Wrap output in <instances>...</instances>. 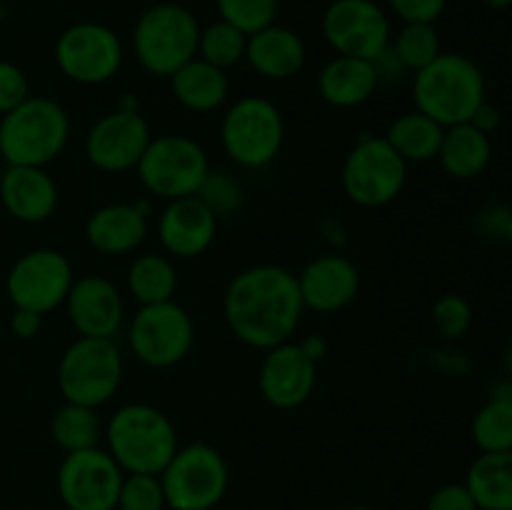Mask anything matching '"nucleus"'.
<instances>
[{
	"instance_id": "49530a36",
	"label": "nucleus",
	"mask_w": 512,
	"mask_h": 510,
	"mask_svg": "<svg viewBox=\"0 0 512 510\" xmlns=\"http://www.w3.org/2000/svg\"><path fill=\"white\" fill-rule=\"evenodd\" d=\"M483 3L493 10H505V8H510L512 0H483Z\"/></svg>"
},
{
	"instance_id": "79ce46f5",
	"label": "nucleus",
	"mask_w": 512,
	"mask_h": 510,
	"mask_svg": "<svg viewBox=\"0 0 512 510\" xmlns=\"http://www.w3.org/2000/svg\"><path fill=\"white\" fill-rule=\"evenodd\" d=\"M43 328V315L33 313V310H20L15 308L13 315H10V330H13L18 338L30 340L40 333Z\"/></svg>"
},
{
	"instance_id": "aec40b11",
	"label": "nucleus",
	"mask_w": 512,
	"mask_h": 510,
	"mask_svg": "<svg viewBox=\"0 0 512 510\" xmlns=\"http://www.w3.org/2000/svg\"><path fill=\"white\" fill-rule=\"evenodd\" d=\"M305 308L315 313H335L353 303L360 288V273L345 255L328 253L310 260L298 275Z\"/></svg>"
},
{
	"instance_id": "4468645a",
	"label": "nucleus",
	"mask_w": 512,
	"mask_h": 510,
	"mask_svg": "<svg viewBox=\"0 0 512 510\" xmlns=\"http://www.w3.org/2000/svg\"><path fill=\"white\" fill-rule=\"evenodd\" d=\"M123 468L103 448L65 453L58 468V495L68 510H118Z\"/></svg>"
},
{
	"instance_id": "423d86ee",
	"label": "nucleus",
	"mask_w": 512,
	"mask_h": 510,
	"mask_svg": "<svg viewBox=\"0 0 512 510\" xmlns=\"http://www.w3.org/2000/svg\"><path fill=\"white\" fill-rule=\"evenodd\" d=\"M123 355L110 338H78L58 363V388L65 403L100 408L123 383Z\"/></svg>"
},
{
	"instance_id": "f3484780",
	"label": "nucleus",
	"mask_w": 512,
	"mask_h": 510,
	"mask_svg": "<svg viewBox=\"0 0 512 510\" xmlns=\"http://www.w3.org/2000/svg\"><path fill=\"white\" fill-rule=\"evenodd\" d=\"M318 363L305 355L300 343H283L265 350L258 385L263 398L278 410L300 408L313 395Z\"/></svg>"
},
{
	"instance_id": "7ed1b4c3",
	"label": "nucleus",
	"mask_w": 512,
	"mask_h": 510,
	"mask_svg": "<svg viewBox=\"0 0 512 510\" xmlns=\"http://www.w3.org/2000/svg\"><path fill=\"white\" fill-rule=\"evenodd\" d=\"M103 435L123 473L160 475L180 448L173 420L148 403H128L115 410Z\"/></svg>"
},
{
	"instance_id": "4c0bfd02",
	"label": "nucleus",
	"mask_w": 512,
	"mask_h": 510,
	"mask_svg": "<svg viewBox=\"0 0 512 510\" xmlns=\"http://www.w3.org/2000/svg\"><path fill=\"white\" fill-rule=\"evenodd\" d=\"M28 95L30 88L23 70L15 63L0 60V118H3L5 113H10L13 108H18Z\"/></svg>"
},
{
	"instance_id": "a19ab883",
	"label": "nucleus",
	"mask_w": 512,
	"mask_h": 510,
	"mask_svg": "<svg viewBox=\"0 0 512 510\" xmlns=\"http://www.w3.org/2000/svg\"><path fill=\"white\" fill-rule=\"evenodd\" d=\"M510 208L505 205H485L475 215V230L483 235L485 240H505L508 235V223H510Z\"/></svg>"
},
{
	"instance_id": "e433bc0d",
	"label": "nucleus",
	"mask_w": 512,
	"mask_h": 510,
	"mask_svg": "<svg viewBox=\"0 0 512 510\" xmlns=\"http://www.w3.org/2000/svg\"><path fill=\"white\" fill-rule=\"evenodd\" d=\"M433 323L448 340L463 338L473 325V308L463 295L448 293L433 305Z\"/></svg>"
},
{
	"instance_id": "1a4fd4ad",
	"label": "nucleus",
	"mask_w": 512,
	"mask_h": 510,
	"mask_svg": "<svg viewBox=\"0 0 512 510\" xmlns=\"http://www.w3.org/2000/svg\"><path fill=\"white\" fill-rule=\"evenodd\" d=\"M170 510H213L228 493V463L208 443H190L175 450L160 473Z\"/></svg>"
},
{
	"instance_id": "f8f14e48",
	"label": "nucleus",
	"mask_w": 512,
	"mask_h": 510,
	"mask_svg": "<svg viewBox=\"0 0 512 510\" xmlns=\"http://www.w3.org/2000/svg\"><path fill=\"white\" fill-rule=\"evenodd\" d=\"M73 283V265L60 250L35 248L10 265L5 293L13 308L48 315L65 305Z\"/></svg>"
},
{
	"instance_id": "8fccbe9b",
	"label": "nucleus",
	"mask_w": 512,
	"mask_h": 510,
	"mask_svg": "<svg viewBox=\"0 0 512 510\" xmlns=\"http://www.w3.org/2000/svg\"><path fill=\"white\" fill-rule=\"evenodd\" d=\"M510 68H512V40H510Z\"/></svg>"
},
{
	"instance_id": "9d476101",
	"label": "nucleus",
	"mask_w": 512,
	"mask_h": 510,
	"mask_svg": "<svg viewBox=\"0 0 512 510\" xmlns=\"http://www.w3.org/2000/svg\"><path fill=\"white\" fill-rule=\"evenodd\" d=\"M408 163L385 138L365 135L343 163V190L360 208H383L405 188Z\"/></svg>"
},
{
	"instance_id": "37998d69",
	"label": "nucleus",
	"mask_w": 512,
	"mask_h": 510,
	"mask_svg": "<svg viewBox=\"0 0 512 510\" xmlns=\"http://www.w3.org/2000/svg\"><path fill=\"white\" fill-rule=\"evenodd\" d=\"M470 123H473L475 128L480 130V133L493 135L495 130L500 128V123H503V115H500V110L495 108V105H490L488 100H485V103L480 105V108L473 113V118H470Z\"/></svg>"
},
{
	"instance_id": "72a5a7b5",
	"label": "nucleus",
	"mask_w": 512,
	"mask_h": 510,
	"mask_svg": "<svg viewBox=\"0 0 512 510\" xmlns=\"http://www.w3.org/2000/svg\"><path fill=\"white\" fill-rule=\"evenodd\" d=\"M220 20L235 25L245 35L268 28L278 18V0H215Z\"/></svg>"
},
{
	"instance_id": "6e6552de",
	"label": "nucleus",
	"mask_w": 512,
	"mask_h": 510,
	"mask_svg": "<svg viewBox=\"0 0 512 510\" xmlns=\"http://www.w3.org/2000/svg\"><path fill=\"white\" fill-rule=\"evenodd\" d=\"M135 170L150 195L170 203L198 195L200 185L210 173V163L198 140L168 133L150 140Z\"/></svg>"
},
{
	"instance_id": "ddd939ff",
	"label": "nucleus",
	"mask_w": 512,
	"mask_h": 510,
	"mask_svg": "<svg viewBox=\"0 0 512 510\" xmlns=\"http://www.w3.org/2000/svg\"><path fill=\"white\" fill-rule=\"evenodd\" d=\"M123 43L103 23H75L55 43V65L78 85H103L123 65Z\"/></svg>"
},
{
	"instance_id": "dca6fc26",
	"label": "nucleus",
	"mask_w": 512,
	"mask_h": 510,
	"mask_svg": "<svg viewBox=\"0 0 512 510\" xmlns=\"http://www.w3.org/2000/svg\"><path fill=\"white\" fill-rule=\"evenodd\" d=\"M153 140L148 123L138 110L115 108L95 120L85 135V158L103 173H125L133 170L143 158L145 148Z\"/></svg>"
},
{
	"instance_id": "20e7f679",
	"label": "nucleus",
	"mask_w": 512,
	"mask_h": 510,
	"mask_svg": "<svg viewBox=\"0 0 512 510\" xmlns=\"http://www.w3.org/2000/svg\"><path fill=\"white\" fill-rule=\"evenodd\" d=\"M68 138V113L45 95H28L0 118V158L8 165L45 168L63 153Z\"/></svg>"
},
{
	"instance_id": "ea45409f",
	"label": "nucleus",
	"mask_w": 512,
	"mask_h": 510,
	"mask_svg": "<svg viewBox=\"0 0 512 510\" xmlns=\"http://www.w3.org/2000/svg\"><path fill=\"white\" fill-rule=\"evenodd\" d=\"M425 510H478L473 495L465 488V483H448L440 485L428 500Z\"/></svg>"
},
{
	"instance_id": "a878e982",
	"label": "nucleus",
	"mask_w": 512,
	"mask_h": 510,
	"mask_svg": "<svg viewBox=\"0 0 512 510\" xmlns=\"http://www.w3.org/2000/svg\"><path fill=\"white\" fill-rule=\"evenodd\" d=\"M440 165L448 175L458 180H473L485 173L493 160V143L490 135L480 133L473 123L450 125L443 133L438 153Z\"/></svg>"
},
{
	"instance_id": "f704fd0d",
	"label": "nucleus",
	"mask_w": 512,
	"mask_h": 510,
	"mask_svg": "<svg viewBox=\"0 0 512 510\" xmlns=\"http://www.w3.org/2000/svg\"><path fill=\"white\" fill-rule=\"evenodd\" d=\"M198 198L203 200L205 208L215 215V218H230L240 210L243 205V188H240L238 180L230 173H213L210 170L208 178L203 180L198 190Z\"/></svg>"
},
{
	"instance_id": "4be33fe9",
	"label": "nucleus",
	"mask_w": 512,
	"mask_h": 510,
	"mask_svg": "<svg viewBox=\"0 0 512 510\" xmlns=\"http://www.w3.org/2000/svg\"><path fill=\"white\" fill-rule=\"evenodd\" d=\"M148 235V203H110L85 223V240L103 255H128Z\"/></svg>"
},
{
	"instance_id": "2f4dec72",
	"label": "nucleus",
	"mask_w": 512,
	"mask_h": 510,
	"mask_svg": "<svg viewBox=\"0 0 512 510\" xmlns=\"http://www.w3.org/2000/svg\"><path fill=\"white\" fill-rule=\"evenodd\" d=\"M245 48H248V35L235 28V25L225 23V20H218L208 28H200L198 58L225 70V73L238 63H243Z\"/></svg>"
},
{
	"instance_id": "2eb2a0df",
	"label": "nucleus",
	"mask_w": 512,
	"mask_h": 510,
	"mask_svg": "<svg viewBox=\"0 0 512 510\" xmlns=\"http://www.w3.org/2000/svg\"><path fill=\"white\" fill-rule=\"evenodd\" d=\"M330 48L348 58L375 60L390 45V18L375 0H333L323 13Z\"/></svg>"
},
{
	"instance_id": "473e14b6",
	"label": "nucleus",
	"mask_w": 512,
	"mask_h": 510,
	"mask_svg": "<svg viewBox=\"0 0 512 510\" xmlns=\"http://www.w3.org/2000/svg\"><path fill=\"white\" fill-rule=\"evenodd\" d=\"M390 48L398 55L400 63L408 73L428 68L443 50H440V35L433 23H403L395 40H390Z\"/></svg>"
},
{
	"instance_id": "7c9ffc66",
	"label": "nucleus",
	"mask_w": 512,
	"mask_h": 510,
	"mask_svg": "<svg viewBox=\"0 0 512 510\" xmlns=\"http://www.w3.org/2000/svg\"><path fill=\"white\" fill-rule=\"evenodd\" d=\"M473 440L480 453L512 450V398L490 395L473 418Z\"/></svg>"
},
{
	"instance_id": "bb28decb",
	"label": "nucleus",
	"mask_w": 512,
	"mask_h": 510,
	"mask_svg": "<svg viewBox=\"0 0 512 510\" xmlns=\"http://www.w3.org/2000/svg\"><path fill=\"white\" fill-rule=\"evenodd\" d=\"M465 488L478 510H512V450L480 453L470 463Z\"/></svg>"
},
{
	"instance_id": "c03bdc74",
	"label": "nucleus",
	"mask_w": 512,
	"mask_h": 510,
	"mask_svg": "<svg viewBox=\"0 0 512 510\" xmlns=\"http://www.w3.org/2000/svg\"><path fill=\"white\" fill-rule=\"evenodd\" d=\"M300 348H303L305 355H308L310 360H315V363H318V360L328 353V343H325L320 335H310V338H305L303 343H300Z\"/></svg>"
},
{
	"instance_id": "a211bd4d",
	"label": "nucleus",
	"mask_w": 512,
	"mask_h": 510,
	"mask_svg": "<svg viewBox=\"0 0 512 510\" xmlns=\"http://www.w3.org/2000/svg\"><path fill=\"white\" fill-rule=\"evenodd\" d=\"M65 310L80 338H110L118 335L125 320V303L118 285L103 275H83L73 283Z\"/></svg>"
},
{
	"instance_id": "f03ea898",
	"label": "nucleus",
	"mask_w": 512,
	"mask_h": 510,
	"mask_svg": "<svg viewBox=\"0 0 512 510\" xmlns=\"http://www.w3.org/2000/svg\"><path fill=\"white\" fill-rule=\"evenodd\" d=\"M415 110L443 128L470 123L485 103V75L475 60L463 53H440L413 80Z\"/></svg>"
},
{
	"instance_id": "f257e3e1",
	"label": "nucleus",
	"mask_w": 512,
	"mask_h": 510,
	"mask_svg": "<svg viewBox=\"0 0 512 510\" xmlns=\"http://www.w3.org/2000/svg\"><path fill=\"white\" fill-rule=\"evenodd\" d=\"M223 313L235 338L250 348L288 343L305 313L298 275L273 263L240 270L225 290Z\"/></svg>"
},
{
	"instance_id": "a18cd8bd",
	"label": "nucleus",
	"mask_w": 512,
	"mask_h": 510,
	"mask_svg": "<svg viewBox=\"0 0 512 510\" xmlns=\"http://www.w3.org/2000/svg\"><path fill=\"white\" fill-rule=\"evenodd\" d=\"M503 370H505V378L512 380V343L505 348V353H503Z\"/></svg>"
},
{
	"instance_id": "39448f33",
	"label": "nucleus",
	"mask_w": 512,
	"mask_h": 510,
	"mask_svg": "<svg viewBox=\"0 0 512 510\" xmlns=\"http://www.w3.org/2000/svg\"><path fill=\"white\" fill-rule=\"evenodd\" d=\"M200 23L185 5H150L133 28V50L138 63L158 78H170L175 70L198 58Z\"/></svg>"
},
{
	"instance_id": "393cba45",
	"label": "nucleus",
	"mask_w": 512,
	"mask_h": 510,
	"mask_svg": "<svg viewBox=\"0 0 512 510\" xmlns=\"http://www.w3.org/2000/svg\"><path fill=\"white\" fill-rule=\"evenodd\" d=\"M170 88L175 100L193 113H213L228 100V73L203 58H193L183 68L170 75Z\"/></svg>"
},
{
	"instance_id": "b1692460",
	"label": "nucleus",
	"mask_w": 512,
	"mask_h": 510,
	"mask_svg": "<svg viewBox=\"0 0 512 510\" xmlns=\"http://www.w3.org/2000/svg\"><path fill=\"white\" fill-rule=\"evenodd\" d=\"M378 85L380 80L373 60L348 58V55H335L330 63H325L318 78L320 95L333 108H358L368 103Z\"/></svg>"
},
{
	"instance_id": "58836bf2",
	"label": "nucleus",
	"mask_w": 512,
	"mask_h": 510,
	"mask_svg": "<svg viewBox=\"0 0 512 510\" xmlns=\"http://www.w3.org/2000/svg\"><path fill=\"white\" fill-rule=\"evenodd\" d=\"M448 0H388V8L403 23H435L445 13Z\"/></svg>"
},
{
	"instance_id": "3c124183",
	"label": "nucleus",
	"mask_w": 512,
	"mask_h": 510,
	"mask_svg": "<svg viewBox=\"0 0 512 510\" xmlns=\"http://www.w3.org/2000/svg\"><path fill=\"white\" fill-rule=\"evenodd\" d=\"M0 180H3V168H0Z\"/></svg>"
},
{
	"instance_id": "9b49d317",
	"label": "nucleus",
	"mask_w": 512,
	"mask_h": 510,
	"mask_svg": "<svg viewBox=\"0 0 512 510\" xmlns=\"http://www.w3.org/2000/svg\"><path fill=\"white\" fill-rule=\"evenodd\" d=\"M195 325L188 310L175 300L140 305L128 330L135 358L148 368H173L190 353Z\"/></svg>"
},
{
	"instance_id": "6ab92c4d",
	"label": "nucleus",
	"mask_w": 512,
	"mask_h": 510,
	"mask_svg": "<svg viewBox=\"0 0 512 510\" xmlns=\"http://www.w3.org/2000/svg\"><path fill=\"white\" fill-rule=\"evenodd\" d=\"M218 233V218L205 208L198 195L170 200L158 220V238L165 253L190 260L203 255Z\"/></svg>"
},
{
	"instance_id": "c9c22d12",
	"label": "nucleus",
	"mask_w": 512,
	"mask_h": 510,
	"mask_svg": "<svg viewBox=\"0 0 512 510\" xmlns=\"http://www.w3.org/2000/svg\"><path fill=\"white\" fill-rule=\"evenodd\" d=\"M163 483L160 475L125 473L118 495V510H165Z\"/></svg>"
},
{
	"instance_id": "de8ad7c7",
	"label": "nucleus",
	"mask_w": 512,
	"mask_h": 510,
	"mask_svg": "<svg viewBox=\"0 0 512 510\" xmlns=\"http://www.w3.org/2000/svg\"><path fill=\"white\" fill-rule=\"evenodd\" d=\"M505 240H508V243H510V248H512V213H510V223H508V235H505Z\"/></svg>"
},
{
	"instance_id": "c756f323",
	"label": "nucleus",
	"mask_w": 512,
	"mask_h": 510,
	"mask_svg": "<svg viewBox=\"0 0 512 510\" xmlns=\"http://www.w3.org/2000/svg\"><path fill=\"white\" fill-rule=\"evenodd\" d=\"M50 433H53V440L65 450V453H78V450L98 448L105 430L98 418V408L65 403L63 408H58V413L53 415Z\"/></svg>"
},
{
	"instance_id": "412c9836",
	"label": "nucleus",
	"mask_w": 512,
	"mask_h": 510,
	"mask_svg": "<svg viewBox=\"0 0 512 510\" xmlns=\"http://www.w3.org/2000/svg\"><path fill=\"white\" fill-rule=\"evenodd\" d=\"M0 203L20 223H43L58 208V185L45 168L8 165L0 180Z\"/></svg>"
},
{
	"instance_id": "c85d7f7f",
	"label": "nucleus",
	"mask_w": 512,
	"mask_h": 510,
	"mask_svg": "<svg viewBox=\"0 0 512 510\" xmlns=\"http://www.w3.org/2000/svg\"><path fill=\"white\" fill-rule=\"evenodd\" d=\"M128 293L140 305H155L173 300L178 288V273H175L173 260L165 255L145 253L130 263L128 268Z\"/></svg>"
},
{
	"instance_id": "5701e85b",
	"label": "nucleus",
	"mask_w": 512,
	"mask_h": 510,
	"mask_svg": "<svg viewBox=\"0 0 512 510\" xmlns=\"http://www.w3.org/2000/svg\"><path fill=\"white\" fill-rule=\"evenodd\" d=\"M245 60L258 75L268 80H290L305 68L308 50L295 30L283 25H268L248 35Z\"/></svg>"
},
{
	"instance_id": "09e8293b",
	"label": "nucleus",
	"mask_w": 512,
	"mask_h": 510,
	"mask_svg": "<svg viewBox=\"0 0 512 510\" xmlns=\"http://www.w3.org/2000/svg\"><path fill=\"white\" fill-rule=\"evenodd\" d=\"M345 510H373V508H368V505H350V508Z\"/></svg>"
},
{
	"instance_id": "cd10ccee",
	"label": "nucleus",
	"mask_w": 512,
	"mask_h": 510,
	"mask_svg": "<svg viewBox=\"0 0 512 510\" xmlns=\"http://www.w3.org/2000/svg\"><path fill=\"white\" fill-rule=\"evenodd\" d=\"M443 133V125L435 123L420 110H413V113H403L400 118H395L383 138L393 145V150L405 163H428V160L438 158Z\"/></svg>"
},
{
	"instance_id": "0eeeda50",
	"label": "nucleus",
	"mask_w": 512,
	"mask_h": 510,
	"mask_svg": "<svg viewBox=\"0 0 512 510\" xmlns=\"http://www.w3.org/2000/svg\"><path fill=\"white\" fill-rule=\"evenodd\" d=\"M223 150L235 165L260 170L278 158L285 140V120L278 105L260 95L235 100L220 125Z\"/></svg>"
}]
</instances>
